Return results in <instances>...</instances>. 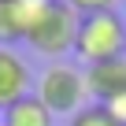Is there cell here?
<instances>
[{
  "instance_id": "obj_4",
  "label": "cell",
  "mask_w": 126,
  "mask_h": 126,
  "mask_svg": "<svg viewBox=\"0 0 126 126\" xmlns=\"http://www.w3.org/2000/svg\"><path fill=\"white\" fill-rule=\"evenodd\" d=\"M33 93V74H30V63L15 52L0 45V111L11 108L15 100Z\"/></svg>"
},
{
  "instance_id": "obj_8",
  "label": "cell",
  "mask_w": 126,
  "mask_h": 126,
  "mask_svg": "<svg viewBox=\"0 0 126 126\" xmlns=\"http://www.w3.org/2000/svg\"><path fill=\"white\" fill-rule=\"evenodd\" d=\"M11 8H15V15H19V22H22V30L30 33L33 30V22L52 8V0H11Z\"/></svg>"
},
{
  "instance_id": "obj_11",
  "label": "cell",
  "mask_w": 126,
  "mask_h": 126,
  "mask_svg": "<svg viewBox=\"0 0 126 126\" xmlns=\"http://www.w3.org/2000/svg\"><path fill=\"white\" fill-rule=\"evenodd\" d=\"M104 111L119 122V126H126V93H119V96H111L108 104H104Z\"/></svg>"
},
{
  "instance_id": "obj_2",
  "label": "cell",
  "mask_w": 126,
  "mask_h": 126,
  "mask_svg": "<svg viewBox=\"0 0 126 126\" xmlns=\"http://www.w3.org/2000/svg\"><path fill=\"white\" fill-rule=\"evenodd\" d=\"M33 96L52 111V115H74L85 108V71H78L74 63H48V67L33 78Z\"/></svg>"
},
{
  "instance_id": "obj_10",
  "label": "cell",
  "mask_w": 126,
  "mask_h": 126,
  "mask_svg": "<svg viewBox=\"0 0 126 126\" xmlns=\"http://www.w3.org/2000/svg\"><path fill=\"white\" fill-rule=\"evenodd\" d=\"M67 8H74L78 15H93V11H115L119 0H63Z\"/></svg>"
},
{
  "instance_id": "obj_3",
  "label": "cell",
  "mask_w": 126,
  "mask_h": 126,
  "mask_svg": "<svg viewBox=\"0 0 126 126\" xmlns=\"http://www.w3.org/2000/svg\"><path fill=\"white\" fill-rule=\"evenodd\" d=\"M74 33H78V11L67 8L63 0H52V8L33 22V30L26 33V45L37 52V56H67L74 52Z\"/></svg>"
},
{
  "instance_id": "obj_6",
  "label": "cell",
  "mask_w": 126,
  "mask_h": 126,
  "mask_svg": "<svg viewBox=\"0 0 126 126\" xmlns=\"http://www.w3.org/2000/svg\"><path fill=\"white\" fill-rule=\"evenodd\" d=\"M0 126H56V115L30 93V96H22L11 108L0 111Z\"/></svg>"
},
{
  "instance_id": "obj_5",
  "label": "cell",
  "mask_w": 126,
  "mask_h": 126,
  "mask_svg": "<svg viewBox=\"0 0 126 126\" xmlns=\"http://www.w3.org/2000/svg\"><path fill=\"white\" fill-rule=\"evenodd\" d=\"M85 93H89L96 104H108L111 96L126 93V56L85 67Z\"/></svg>"
},
{
  "instance_id": "obj_9",
  "label": "cell",
  "mask_w": 126,
  "mask_h": 126,
  "mask_svg": "<svg viewBox=\"0 0 126 126\" xmlns=\"http://www.w3.org/2000/svg\"><path fill=\"white\" fill-rule=\"evenodd\" d=\"M71 126H119V122L104 111V104H85L82 111L71 115Z\"/></svg>"
},
{
  "instance_id": "obj_7",
  "label": "cell",
  "mask_w": 126,
  "mask_h": 126,
  "mask_svg": "<svg viewBox=\"0 0 126 126\" xmlns=\"http://www.w3.org/2000/svg\"><path fill=\"white\" fill-rule=\"evenodd\" d=\"M19 41H26V30H22V22H19L15 8H11V0H4V4H0V45L15 48Z\"/></svg>"
},
{
  "instance_id": "obj_12",
  "label": "cell",
  "mask_w": 126,
  "mask_h": 126,
  "mask_svg": "<svg viewBox=\"0 0 126 126\" xmlns=\"http://www.w3.org/2000/svg\"><path fill=\"white\" fill-rule=\"evenodd\" d=\"M0 4H4V0H0Z\"/></svg>"
},
{
  "instance_id": "obj_1",
  "label": "cell",
  "mask_w": 126,
  "mask_h": 126,
  "mask_svg": "<svg viewBox=\"0 0 126 126\" xmlns=\"http://www.w3.org/2000/svg\"><path fill=\"white\" fill-rule=\"evenodd\" d=\"M74 56L93 67L104 59L126 56V22L119 11H93L78 15V33H74Z\"/></svg>"
}]
</instances>
